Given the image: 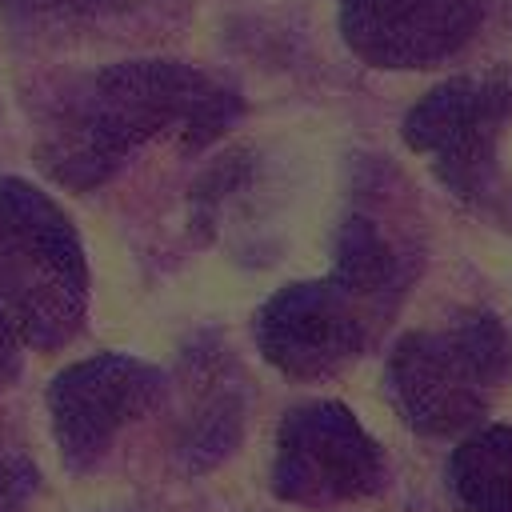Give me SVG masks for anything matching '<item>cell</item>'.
I'll return each instance as SVG.
<instances>
[{"label": "cell", "instance_id": "cell-4", "mask_svg": "<svg viewBox=\"0 0 512 512\" xmlns=\"http://www.w3.org/2000/svg\"><path fill=\"white\" fill-rule=\"evenodd\" d=\"M512 128V64L460 72L428 88L400 120V140L428 156L436 180L464 204L500 196V144Z\"/></svg>", "mask_w": 512, "mask_h": 512}, {"label": "cell", "instance_id": "cell-6", "mask_svg": "<svg viewBox=\"0 0 512 512\" xmlns=\"http://www.w3.org/2000/svg\"><path fill=\"white\" fill-rule=\"evenodd\" d=\"M268 488L280 504L340 508L388 488V456L340 400L292 404L276 424Z\"/></svg>", "mask_w": 512, "mask_h": 512}, {"label": "cell", "instance_id": "cell-13", "mask_svg": "<svg viewBox=\"0 0 512 512\" xmlns=\"http://www.w3.org/2000/svg\"><path fill=\"white\" fill-rule=\"evenodd\" d=\"M20 368H24V360H20V344H16V336L0 324V388H8V384L20 376Z\"/></svg>", "mask_w": 512, "mask_h": 512}, {"label": "cell", "instance_id": "cell-5", "mask_svg": "<svg viewBox=\"0 0 512 512\" xmlns=\"http://www.w3.org/2000/svg\"><path fill=\"white\" fill-rule=\"evenodd\" d=\"M424 220L408 180L376 156L352 164V188L332 228V272L340 284L396 316L424 272Z\"/></svg>", "mask_w": 512, "mask_h": 512}, {"label": "cell", "instance_id": "cell-12", "mask_svg": "<svg viewBox=\"0 0 512 512\" xmlns=\"http://www.w3.org/2000/svg\"><path fill=\"white\" fill-rule=\"evenodd\" d=\"M40 488V468L20 440L0 432V512H24Z\"/></svg>", "mask_w": 512, "mask_h": 512}, {"label": "cell", "instance_id": "cell-11", "mask_svg": "<svg viewBox=\"0 0 512 512\" xmlns=\"http://www.w3.org/2000/svg\"><path fill=\"white\" fill-rule=\"evenodd\" d=\"M444 488L456 512H512V428H468L444 464Z\"/></svg>", "mask_w": 512, "mask_h": 512}, {"label": "cell", "instance_id": "cell-2", "mask_svg": "<svg viewBox=\"0 0 512 512\" xmlns=\"http://www.w3.org/2000/svg\"><path fill=\"white\" fill-rule=\"evenodd\" d=\"M512 364L504 320L464 308L440 328L404 332L384 356V396L416 436L448 440L484 420Z\"/></svg>", "mask_w": 512, "mask_h": 512}, {"label": "cell", "instance_id": "cell-10", "mask_svg": "<svg viewBox=\"0 0 512 512\" xmlns=\"http://www.w3.org/2000/svg\"><path fill=\"white\" fill-rule=\"evenodd\" d=\"M180 412L172 432V460L184 476L220 468L248 428V376L216 332H200L180 352Z\"/></svg>", "mask_w": 512, "mask_h": 512}, {"label": "cell", "instance_id": "cell-3", "mask_svg": "<svg viewBox=\"0 0 512 512\" xmlns=\"http://www.w3.org/2000/svg\"><path fill=\"white\" fill-rule=\"evenodd\" d=\"M88 316V264L72 220L32 184L0 180V324L20 348L56 352Z\"/></svg>", "mask_w": 512, "mask_h": 512}, {"label": "cell", "instance_id": "cell-8", "mask_svg": "<svg viewBox=\"0 0 512 512\" xmlns=\"http://www.w3.org/2000/svg\"><path fill=\"white\" fill-rule=\"evenodd\" d=\"M168 392V376L128 352H96L60 368L48 388V420L52 440L68 472H92L116 436L148 416Z\"/></svg>", "mask_w": 512, "mask_h": 512}, {"label": "cell", "instance_id": "cell-1", "mask_svg": "<svg viewBox=\"0 0 512 512\" xmlns=\"http://www.w3.org/2000/svg\"><path fill=\"white\" fill-rule=\"evenodd\" d=\"M240 112V92L200 68L172 60L120 64L96 76L60 120L44 148V168L60 184L92 188L108 180L144 140L176 132L184 152H200L220 140Z\"/></svg>", "mask_w": 512, "mask_h": 512}, {"label": "cell", "instance_id": "cell-9", "mask_svg": "<svg viewBox=\"0 0 512 512\" xmlns=\"http://www.w3.org/2000/svg\"><path fill=\"white\" fill-rule=\"evenodd\" d=\"M336 20L368 68L412 72L460 56L484 24V0H336Z\"/></svg>", "mask_w": 512, "mask_h": 512}, {"label": "cell", "instance_id": "cell-7", "mask_svg": "<svg viewBox=\"0 0 512 512\" xmlns=\"http://www.w3.org/2000/svg\"><path fill=\"white\" fill-rule=\"evenodd\" d=\"M388 320V312H380L336 276H320L276 288L256 308L252 336L264 364L288 380L312 384L356 364Z\"/></svg>", "mask_w": 512, "mask_h": 512}]
</instances>
